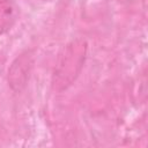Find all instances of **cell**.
Returning a JSON list of instances; mask_svg holds the SVG:
<instances>
[{
	"instance_id": "3",
	"label": "cell",
	"mask_w": 148,
	"mask_h": 148,
	"mask_svg": "<svg viewBox=\"0 0 148 148\" xmlns=\"http://www.w3.org/2000/svg\"><path fill=\"white\" fill-rule=\"evenodd\" d=\"M18 18V7L12 0H0V35L8 32Z\"/></svg>"
},
{
	"instance_id": "1",
	"label": "cell",
	"mask_w": 148,
	"mask_h": 148,
	"mask_svg": "<svg viewBox=\"0 0 148 148\" xmlns=\"http://www.w3.org/2000/svg\"><path fill=\"white\" fill-rule=\"evenodd\" d=\"M87 44L77 39L68 44L60 54L53 74V86L56 89L67 88L79 75L84 62Z\"/></svg>"
},
{
	"instance_id": "2",
	"label": "cell",
	"mask_w": 148,
	"mask_h": 148,
	"mask_svg": "<svg viewBox=\"0 0 148 148\" xmlns=\"http://www.w3.org/2000/svg\"><path fill=\"white\" fill-rule=\"evenodd\" d=\"M31 57L28 54H22L15 59L8 72V80L14 90H21L29 76L31 67Z\"/></svg>"
}]
</instances>
